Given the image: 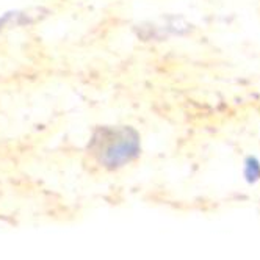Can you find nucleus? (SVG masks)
I'll list each match as a JSON object with an SVG mask.
<instances>
[{"label": "nucleus", "mask_w": 260, "mask_h": 260, "mask_svg": "<svg viewBox=\"0 0 260 260\" xmlns=\"http://www.w3.org/2000/svg\"><path fill=\"white\" fill-rule=\"evenodd\" d=\"M92 149L108 168H118L140 154V135L132 127H102L92 137Z\"/></svg>", "instance_id": "1"}, {"label": "nucleus", "mask_w": 260, "mask_h": 260, "mask_svg": "<svg viewBox=\"0 0 260 260\" xmlns=\"http://www.w3.org/2000/svg\"><path fill=\"white\" fill-rule=\"evenodd\" d=\"M41 10H35L31 11H14V13H7L4 16H0V30L10 27V25H22L33 22L40 17Z\"/></svg>", "instance_id": "2"}, {"label": "nucleus", "mask_w": 260, "mask_h": 260, "mask_svg": "<svg viewBox=\"0 0 260 260\" xmlns=\"http://www.w3.org/2000/svg\"><path fill=\"white\" fill-rule=\"evenodd\" d=\"M245 176L249 182H255L260 177V165L255 158H248L246 168H245Z\"/></svg>", "instance_id": "3"}]
</instances>
